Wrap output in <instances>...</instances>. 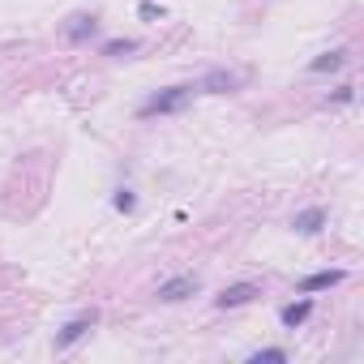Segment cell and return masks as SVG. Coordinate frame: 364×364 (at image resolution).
Masks as SVG:
<instances>
[{
    "instance_id": "cell-7",
    "label": "cell",
    "mask_w": 364,
    "mask_h": 364,
    "mask_svg": "<svg viewBox=\"0 0 364 364\" xmlns=\"http://www.w3.org/2000/svg\"><path fill=\"white\" fill-rule=\"evenodd\" d=\"M321 223H326V215H321V210H300V215H296V232H304V236L321 232Z\"/></svg>"
},
{
    "instance_id": "cell-5",
    "label": "cell",
    "mask_w": 364,
    "mask_h": 364,
    "mask_svg": "<svg viewBox=\"0 0 364 364\" xmlns=\"http://www.w3.org/2000/svg\"><path fill=\"white\" fill-rule=\"evenodd\" d=\"M257 296V283H236V287H228L223 296H219V309H236V304H249Z\"/></svg>"
},
{
    "instance_id": "cell-2",
    "label": "cell",
    "mask_w": 364,
    "mask_h": 364,
    "mask_svg": "<svg viewBox=\"0 0 364 364\" xmlns=\"http://www.w3.org/2000/svg\"><path fill=\"white\" fill-rule=\"evenodd\" d=\"M193 291H198V279H193V274H180V279L159 283V300H185V296H193Z\"/></svg>"
},
{
    "instance_id": "cell-1",
    "label": "cell",
    "mask_w": 364,
    "mask_h": 364,
    "mask_svg": "<svg viewBox=\"0 0 364 364\" xmlns=\"http://www.w3.org/2000/svg\"><path fill=\"white\" fill-rule=\"evenodd\" d=\"M189 99H193V86H167V90H154V95L137 107V116H141V120H150V116L185 112V107H189Z\"/></svg>"
},
{
    "instance_id": "cell-13",
    "label": "cell",
    "mask_w": 364,
    "mask_h": 364,
    "mask_svg": "<svg viewBox=\"0 0 364 364\" xmlns=\"http://www.w3.org/2000/svg\"><path fill=\"white\" fill-rule=\"evenodd\" d=\"M116 210H133V193H129V189L116 193Z\"/></svg>"
},
{
    "instance_id": "cell-6",
    "label": "cell",
    "mask_w": 364,
    "mask_h": 364,
    "mask_svg": "<svg viewBox=\"0 0 364 364\" xmlns=\"http://www.w3.org/2000/svg\"><path fill=\"white\" fill-rule=\"evenodd\" d=\"M309 313H313V300H296V304H287L279 317H283V326H287V330H296V326H304V321H309Z\"/></svg>"
},
{
    "instance_id": "cell-11",
    "label": "cell",
    "mask_w": 364,
    "mask_h": 364,
    "mask_svg": "<svg viewBox=\"0 0 364 364\" xmlns=\"http://www.w3.org/2000/svg\"><path fill=\"white\" fill-rule=\"evenodd\" d=\"M262 360H287V351H283V347H266V351H253V364H262Z\"/></svg>"
},
{
    "instance_id": "cell-8",
    "label": "cell",
    "mask_w": 364,
    "mask_h": 364,
    "mask_svg": "<svg viewBox=\"0 0 364 364\" xmlns=\"http://www.w3.org/2000/svg\"><path fill=\"white\" fill-rule=\"evenodd\" d=\"M236 86H240V77H236V73H210V77H206V90H215V95L236 90Z\"/></svg>"
},
{
    "instance_id": "cell-12",
    "label": "cell",
    "mask_w": 364,
    "mask_h": 364,
    "mask_svg": "<svg viewBox=\"0 0 364 364\" xmlns=\"http://www.w3.org/2000/svg\"><path fill=\"white\" fill-rule=\"evenodd\" d=\"M137 43L133 39H124V43H107V56H120V52H133Z\"/></svg>"
},
{
    "instance_id": "cell-3",
    "label": "cell",
    "mask_w": 364,
    "mask_h": 364,
    "mask_svg": "<svg viewBox=\"0 0 364 364\" xmlns=\"http://www.w3.org/2000/svg\"><path fill=\"white\" fill-rule=\"evenodd\" d=\"M90 326H95V313H82V317H73V321H69V326L56 334V347H60V351H65V347H73V343H77V338H82Z\"/></svg>"
},
{
    "instance_id": "cell-10",
    "label": "cell",
    "mask_w": 364,
    "mask_h": 364,
    "mask_svg": "<svg viewBox=\"0 0 364 364\" xmlns=\"http://www.w3.org/2000/svg\"><path fill=\"white\" fill-rule=\"evenodd\" d=\"M95 31V18H73V26H69V39H86Z\"/></svg>"
},
{
    "instance_id": "cell-9",
    "label": "cell",
    "mask_w": 364,
    "mask_h": 364,
    "mask_svg": "<svg viewBox=\"0 0 364 364\" xmlns=\"http://www.w3.org/2000/svg\"><path fill=\"white\" fill-rule=\"evenodd\" d=\"M343 60H347V52H343V48H338V52H326L321 60H313V73H326V69H338Z\"/></svg>"
},
{
    "instance_id": "cell-4",
    "label": "cell",
    "mask_w": 364,
    "mask_h": 364,
    "mask_svg": "<svg viewBox=\"0 0 364 364\" xmlns=\"http://www.w3.org/2000/svg\"><path fill=\"white\" fill-rule=\"evenodd\" d=\"M334 283H343V270H317V274H309V279L300 283V291L313 296V291H326V287H334Z\"/></svg>"
}]
</instances>
